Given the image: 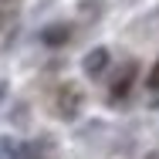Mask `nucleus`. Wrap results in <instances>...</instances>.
<instances>
[{"label": "nucleus", "mask_w": 159, "mask_h": 159, "mask_svg": "<svg viewBox=\"0 0 159 159\" xmlns=\"http://www.w3.org/2000/svg\"><path fill=\"white\" fill-rule=\"evenodd\" d=\"M58 105H61L64 115H75V112L81 108V92H78L75 85H61V92H58Z\"/></svg>", "instance_id": "nucleus-1"}, {"label": "nucleus", "mask_w": 159, "mask_h": 159, "mask_svg": "<svg viewBox=\"0 0 159 159\" xmlns=\"http://www.w3.org/2000/svg\"><path fill=\"white\" fill-rule=\"evenodd\" d=\"M105 64H108V51H102V48L92 51V54L85 58V68H88V75H92V78H98V75L105 71Z\"/></svg>", "instance_id": "nucleus-2"}, {"label": "nucleus", "mask_w": 159, "mask_h": 159, "mask_svg": "<svg viewBox=\"0 0 159 159\" xmlns=\"http://www.w3.org/2000/svg\"><path fill=\"white\" fill-rule=\"evenodd\" d=\"M132 78H135V68H132V64H125V68H122V75L115 78V85H112V95L122 98L129 88H132Z\"/></svg>", "instance_id": "nucleus-3"}, {"label": "nucleus", "mask_w": 159, "mask_h": 159, "mask_svg": "<svg viewBox=\"0 0 159 159\" xmlns=\"http://www.w3.org/2000/svg\"><path fill=\"white\" fill-rule=\"evenodd\" d=\"M64 37H68V27H48L44 31V41L48 44H64Z\"/></svg>", "instance_id": "nucleus-4"}, {"label": "nucleus", "mask_w": 159, "mask_h": 159, "mask_svg": "<svg viewBox=\"0 0 159 159\" xmlns=\"http://www.w3.org/2000/svg\"><path fill=\"white\" fill-rule=\"evenodd\" d=\"M149 88H152V92H159V61L152 64V71H149Z\"/></svg>", "instance_id": "nucleus-5"}, {"label": "nucleus", "mask_w": 159, "mask_h": 159, "mask_svg": "<svg viewBox=\"0 0 159 159\" xmlns=\"http://www.w3.org/2000/svg\"><path fill=\"white\" fill-rule=\"evenodd\" d=\"M3 92H7V85H3V81H0V98H3Z\"/></svg>", "instance_id": "nucleus-6"}, {"label": "nucleus", "mask_w": 159, "mask_h": 159, "mask_svg": "<svg viewBox=\"0 0 159 159\" xmlns=\"http://www.w3.org/2000/svg\"><path fill=\"white\" fill-rule=\"evenodd\" d=\"M0 3H7V0H0Z\"/></svg>", "instance_id": "nucleus-7"}]
</instances>
